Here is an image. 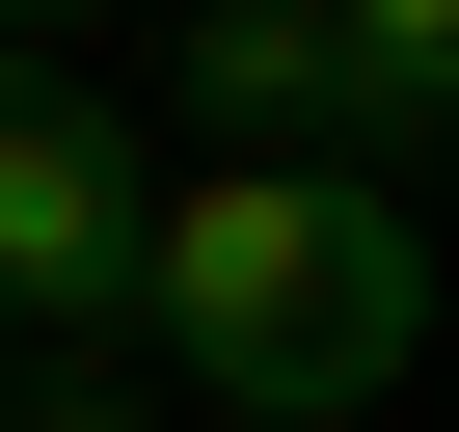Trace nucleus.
<instances>
[{
  "label": "nucleus",
  "instance_id": "1",
  "mask_svg": "<svg viewBox=\"0 0 459 432\" xmlns=\"http://www.w3.org/2000/svg\"><path fill=\"white\" fill-rule=\"evenodd\" d=\"M135 324L189 351L216 432H351L432 351V216L405 189H325V162H216V189L135 216Z\"/></svg>",
  "mask_w": 459,
  "mask_h": 432
},
{
  "label": "nucleus",
  "instance_id": "2",
  "mask_svg": "<svg viewBox=\"0 0 459 432\" xmlns=\"http://www.w3.org/2000/svg\"><path fill=\"white\" fill-rule=\"evenodd\" d=\"M135 135H108V82H55V55H0V351H108L135 324Z\"/></svg>",
  "mask_w": 459,
  "mask_h": 432
},
{
  "label": "nucleus",
  "instance_id": "3",
  "mask_svg": "<svg viewBox=\"0 0 459 432\" xmlns=\"http://www.w3.org/2000/svg\"><path fill=\"white\" fill-rule=\"evenodd\" d=\"M459 135V0H325V189H405Z\"/></svg>",
  "mask_w": 459,
  "mask_h": 432
},
{
  "label": "nucleus",
  "instance_id": "4",
  "mask_svg": "<svg viewBox=\"0 0 459 432\" xmlns=\"http://www.w3.org/2000/svg\"><path fill=\"white\" fill-rule=\"evenodd\" d=\"M162 55H189V108L244 135V162H298V135H325V0H189Z\"/></svg>",
  "mask_w": 459,
  "mask_h": 432
},
{
  "label": "nucleus",
  "instance_id": "5",
  "mask_svg": "<svg viewBox=\"0 0 459 432\" xmlns=\"http://www.w3.org/2000/svg\"><path fill=\"white\" fill-rule=\"evenodd\" d=\"M0 432H162V405H135L108 351H28V378H0Z\"/></svg>",
  "mask_w": 459,
  "mask_h": 432
},
{
  "label": "nucleus",
  "instance_id": "6",
  "mask_svg": "<svg viewBox=\"0 0 459 432\" xmlns=\"http://www.w3.org/2000/svg\"><path fill=\"white\" fill-rule=\"evenodd\" d=\"M55 28H82V0H0V55H55Z\"/></svg>",
  "mask_w": 459,
  "mask_h": 432
}]
</instances>
